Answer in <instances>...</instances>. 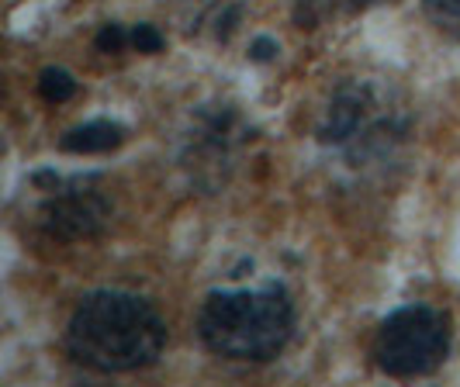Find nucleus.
I'll return each mask as SVG.
<instances>
[{
  "label": "nucleus",
  "mask_w": 460,
  "mask_h": 387,
  "mask_svg": "<svg viewBox=\"0 0 460 387\" xmlns=\"http://www.w3.org/2000/svg\"><path fill=\"white\" fill-rule=\"evenodd\" d=\"M295 332V304L288 291L267 287H226L211 291L198 312V336L222 360L267 364Z\"/></svg>",
  "instance_id": "2"
},
{
  "label": "nucleus",
  "mask_w": 460,
  "mask_h": 387,
  "mask_svg": "<svg viewBox=\"0 0 460 387\" xmlns=\"http://www.w3.org/2000/svg\"><path fill=\"white\" fill-rule=\"evenodd\" d=\"M125 142V128L118 121H87L63 136V149L73 156H93V153H111Z\"/></svg>",
  "instance_id": "7"
},
{
  "label": "nucleus",
  "mask_w": 460,
  "mask_h": 387,
  "mask_svg": "<svg viewBox=\"0 0 460 387\" xmlns=\"http://www.w3.org/2000/svg\"><path fill=\"white\" fill-rule=\"evenodd\" d=\"M39 93L46 97L49 104H63L76 93V80L69 76L66 69H42L39 76Z\"/></svg>",
  "instance_id": "10"
},
{
  "label": "nucleus",
  "mask_w": 460,
  "mask_h": 387,
  "mask_svg": "<svg viewBox=\"0 0 460 387\" xmlns=\"http://www.w3.org/2000/svg\"><path fill=\"white\" fill-rule=\"evenodd\" d=\"M426 18L437 24L443 35L460 42V0H422Z\"/></svg>",
  "instance_id": "9"
},
{
  "label": "nucleus",
  "mask_w": 460,
  "mask_h": 387,
  "mask_svg": "<svg viewBox=\"0 0 460 387\" xmlns=\"http://www.w3.org/2000/svg\"><path fill=\"white\" fill-rule=\"evenodd\" d=\"M166 346V321L138 295L93 291L66 325L69 356L97 374H132L153 366Z\"/></svg>",
  "instance_id": "1"
},
{
  "label": "nucleus",
  "mask_w": 460,
  "mask_h": 387,
  "mask_svg": "<svg viewBox=\"0 0 460 387\" xmlns=\"http://www.w3.org/2000/svg\"><path fill=\"white\" fill-rule=\"evenodd\" d=\"M132 48L146 52V56H156L163 48V35L156 24H136L132 28Z\"/></svg>",
  "instance_id": "12"
},
{
  "label": "nucleus",
  "mask_w": 460,
  "mask_h": 387,
  "mask_svg": "<svg viewBox=\"0 0 460 387\" xmlns=\"http://www.w3.org/2000/svg\"><path fill=\"white\" fill-rule=\"evenodd\" d=\"M125 46H132V31H128L125 24L111 22L97 31V48H101V52H121Z\"/></svg>",
  "instance_id": "11"
},
{
  "label": "nucleus",
  "mask_w": 460,
  "mask_h": 387,
  "mask_svg": "<svg viewBox=\"0 0 460 387\" xmlns=\"http://www.w3.org/2000/svg\"><path fill=\"white\" fill-rule=\"evenodd\" d=\"M409 138V114L394 101L392 91L349 80L332 93L329 108L319 121V142L336 149L353 163L388 160L394 149Z\"/></svg>",
  "instance_id": "3"
},
{
  "label": "nucleus",
  "mask_w": 460,
  "mask_h": 387,
  "mask_svg": "<svg viewBox=\"0 0 460 387\" xmlns=\"http://www.w3.org/2000/svg\"><path fill=\"white\" fill-rule=\"evenodd\" d=\"M42 180L49 183L46 198L39 205V232L49 242H87L93 235H101L104 225L111 222V201L101 190L97 177H52L42 173Z\"/></svg>",
  "instance_id": "5"
},
{
  "label": "nucleus",
  "mask_w": 460,
  "mask_h": 387,
  "mask_svg": "<svg viewBox=\"0 0 460 387\" xmlns=\"http://www.w3.org/2000/svg\"><path fill=\"white\" fill-rule=\"evenodd\" d=\"M370 353L388 377H426L450 353V321L439 308L405 304L381 321Z\"/></svg>",
  "instance_id": "4"
},
{
  "label": "nucleus",
  "mask_w": 460,
  "mask_h": 387,
  "mask_svg": "<svg viewBox=\"0 0 460 387\" xmlns=\"http://www.w3.org/2000/svg\"><path fill=\"white\" fill-rule=\"evenodd\" d=\"M274 56H277V42L267 39V35H260L253 46H250V59H256V63H270Z\"/></svg>",
  "instance_id": "13"
},
{
  "label": "nucleus",
  "mask_w": 460,
  "mask_h": 387,
  "mask_svg": "<svg viewBox=\"0 0 460 387\" xmlns=\"http://www.w3.org/2000/svg\"><path fill=\"white\" fill-rule=\"evenodd\" d=\"M343 4H353V7H367V4H377V0H343Z\"/></svg>",
  "instance_id": "14"
},
{
  "label": "nucleus",
  "mask_w": 460,
  "mask_h": 387,
  "mask_svg": "<svg viewBox=\"0 0 460 387\" xmlns=\"http://www.w3.org/2000/svg\"><path fill=\"white\" fill-rule=\"evenodd\" d=\"M198 4V31H211L215 39H229L243 18V0H194Z\"/></svg>",
  "instance_id": "8"
},
{
  "label": "nucleus",
  "mask_w": 460,
  "mask_h": 387,
  "mask_svg": "<svg viewBox=\"0 0 460 387\" xmlns=\"http://www.w3.org/2000/svg\"><path fill=\"white\" fill-rule=\"evenodd\" d=\"M246 136L250 132H246L243 118L229 104H215V108L198 111L194 128L184 138V163L194 170V180L205 187H218L235 166V156H239Z\"/></svg>",
  "instance_id": "6"
}]
</instances>
